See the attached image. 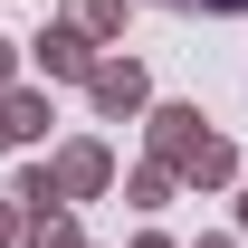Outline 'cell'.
<instances>
[{
    "instance_id": "1",
    "label": "cell",
    "mask_w": 248,
    "mask_h": 248,
    "mask_svg": "<svg viewBox=\"0 0 248 248\" xmlns=\"http://www.w3.org/2000/svg\"><path fill=\"white\" fill-rule=\"evenodd\" d=\"M210 10H239V0H210Z\"/></svg>"
}]
</instances>
